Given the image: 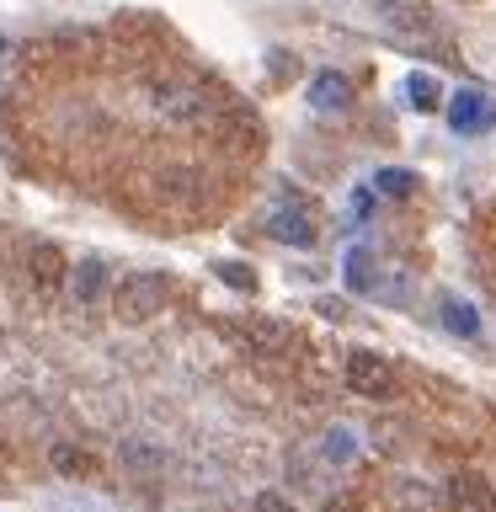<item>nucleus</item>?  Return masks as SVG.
<instances>
[{
	"instance_id": "obj_8",
	"label": "nucleus",
	"mask_w": 496,
	"mask_h": 512,
	"mask_svg": "<svg viewBox=\"0 0 496 512\" xmlns=\"http://www.w3.org/2000/svg\"><path fill=\"white\" fill-rule=\"evenodd\" d=\"M438 315H443V326L454 331V336H480V315H475V304H470V299L443 294V299H438Z\"/></svg>"
},
{
	"instance_id": "obj_11",
	"label": "nucleus",
	"mask_w": 496,
	"mask_h": 512,
	"mask_svg": "<svg viewBox=\"0 0 496 512\" xmlns=\"http://www.w3.org/2000/svg\"><path fill=\"white\" fill-rule=\"evenodd\" d=\"M406 102L416 107V112H438L443 107V86H438V75H427V70H416V75H406Z\"/></svg>"
},
{
	"instance_id": "obj_13",
	"label": "nucleus",
	"mask_w": 496,
	"mask_h": 512,
	"mask_svg": "<svg viewBox=\"0 0 496 512\" xmlns=\"http://www.w3.org/2000/svg\"><path fill=\"white\" fill-rule=\"evenodd\" d=\"M347 288H352V294H379V278L368 272V256L363 251L347 256Z\"/></svg>"
},
{
	"instance_id": "obj_15",
	"label": "nucleus",
	"mask_w": 496,
	"mask_h": 512,
	"mask_svg": "<svg viewBox=\"0 0 496 512\" xmlns=\"http://www.w3.org/2000/svg\"><path fill=\"white\" fill-rule=\"evenodd\" d=\"M411 182H416V176H411L406 166H384V171L374 176V192H384V198H406Z\"/></svg>"
},
{
	"instance_id": "obj_20",
	"label": "nucleus",
	"mask_w": 496,
	"mask_h": 512,
	"mask_svg": "<svg viewBox=\"0 0 496 512\" xmlns=\"http://www.w3.org/2000/svg\"><path fill=\"white\" fill-rule=\"evenodd\" d=\"M0 54H6V38H0Z\"/></svg>"
},
{
	"instance_id": "obj_19",
	"label": "nucleus",
	"mask_w": 496,
	"mask_h": 512,
	"mask_svg": "<svg viewBox=\"0 0 496 512\" xmlns=\"http://www.w3.org/2000/svg\"><path fill=\"white\" fill-rule=\"evenodd\" d=\"M251 507H256V512H294L278 491H256V502H251Z\"/></svg>"
},
{
	"instance_id": "obj_16",
	"label": "nucleus",
	"mask_w": 496,
	"mask_h": 512,
	"mask_svg": "<svg viewBox=\"0 0 496 512\" xmlns=\"http://www.w3.org/2000/svg\"><path fill=\"white\" fill-rule=\"evenodd\" d=\"M214 272H219V283L235 288V294H251V288H256V272L246 262H214Z\"/></svg>"
},
{
	"instance_id": "obj_12",
	"label": "nucleus",
	"mask_w": 496,
	"mask_h": 512,
	"mask_svg": "<svg viewBox=\"0 0 496 512\" xmlns=\"http://www.w3.org/2000/svg\"><path fill=\"white\" fill-rule=\"evenodd\" d=\"M102 288H107V267H102V262H80V267L70 272L75 304H96V299H102Z\"/></svg>"
},
{
	"instance_id": "obj_10",
	"label": "nucleus",
	"mask_w": 496,
	"mask_h": 512,
	"mask_svg": "<svg viewBox=\"0 0 496 512\" xmlns=\"http://www.w3.org/2000/svg\"><path fill=\"white\" fill-rule=\"evenodd\" d=\"M59 278H64V256L54 246H38V251H32V283H38V294L54 299L59 294Z\"/></svg>"
},
{
	"instance_id": "obj_9",
	"label": "nucleus",
	"mask_w": 496,
	"mask_h": 512,
	"mask_svg": "<svg viewBox=\"0 0 496 512\" xmlns=\"http://www.w3.org/2000/svg\"><path fill=\"white\" fill-rule=\"evenodd\" d=\"M208 107H214V102H208V91H198V86H192V91H166V96H160V112H166V118H176V123L203 118Z\"/></svg>"
},
{
	"instance_id": "obj_1",
	"label": "nucleus",
	"mask_w": 496,
	"mask_h": 512,
	"mask_svg": "<svg viewBox=\"0 0 496 512\" xmlns=\"http://www.w3.org/2000/svg\"><path fill=\"white\" fill-rule=\"evenodd\" d=\"M166 294H171V283L160 278V272H123V283L112 288V310H118V320H128V326H139V320H150L155 310H166Z\"/></svg>"
},
{
	"instance_id": "obj_7",
	"label": "nucleus",
	"mask_w": 496,
	"mask_h": 512,
	"mask_svg": "<svg viewBox=\"0 0 496 512\" xmlns=\"http://www.w3.org/2000/svg\"><path fill=\"white\" fill-rule=\"evenodd\" d=\"M246 342L256 347V352H283L288 342H294V331L283 326V320H267V315H251L246 320Z\"/></svg>"
},
{
	"instance_id": "obj_17",
	"label": "nucleus",
	"mask_w": 496,
	"mask_h": 512,
	"mask_svg": "<svg viewBox=\"0 0 496 512\" xmlns=\"http://www.w3.org/2000/svg\"><path fill=\"white\" fill-rule=\"evenodd\" d=\"M320 454H326L331 464H347V459H352V432H347V427H331L326 443H320Z\"/></svg>"
},
{
	"instance_id": "obj_2",
	"label": "nucleus",
	"mask_w": 496,
	"mask_h": 512,
	"mask_svg": "<svg viewBox=\"0 0 496 512\" xmlns=\"http://www.w3.org/2000/svg\"><path fill=\"white\" fill-rule=\"evenodd\" d=\"M448 128L454 134H486V128H496V96L486 86H459L448 96Z\"/></svg>"
},
{
	"instance_id": "obj_5",
	"label": "nucleus",
	"mask_w": 496,
	"mask_h": 512,
	"mask_svg": "<svg viewBox=\"0 0 496 512\" xmlns=\"http://www.w3.org/2000/svg\"><path fill=\"white\" fill-rule=\"evenodd\" d=\"M448 502H454V512H496V486L480 470H454L448 475Z\"/></svg>"
},
{
	"instance_id": "obj_3",
	"label": "nucleus",
	"mask_w": 496,
	"mask_h": 512,
	"mask_svg": "<svg viewBox=\"0 0 496 512\" xmlns=\"http://www.w3.org/2000/svg\"><path fill=\"white\" fill-rule=\"evenodd\" d=\"M347 390L352 395H368V400H379V395H390L395 390V368L390 358H379V352H347Z\"/></svg>"
},
{
	"instance_id": "obj_6",
	"label": "nucleus",
	"mask_w": 496,
	"mask_h": 512,
	"mask_svg": "<svg viewBox=\"0 0 496 512\" xmlns=\"http://www.w3.org/2000/svg\"><path fill=\"white\" fill-rule=\"evenodd\" d=\"M310 107L315 112H347L352 107V80L336 75V70H320L310 80Z\"/></svg>"
},
{
	"instance_id": "obj_14",
	"label": "nucleus",
	"mask_w": 496,
	"mask_h": 512,
	"mask_svg": "<svg viewBox=\"0 0 496 512\" xmlns=\"http://www.w3.org/2000/svg\"><path fill=\"white\" fill-rule=\"evenodd\" d=\"M48 459H54L59 475H86L91 470V454H86V448H70V443H54V454H48Z\"/></svg>"
},
{
	"instance_id": "obj_4",
	"label": "nucleus",
	"mask_w": 496,
	"mask_h": 512,
	"mask_svg": "<svg viewBox=\"0 0 496 512\" xmlns=\"http://www.w3.org/2000/svg\"><path fill=\"white\" fill-rule=\"evenodd\" d=\"M267 230H272V240H288V246H315V214H310V203H304V198H283L267 214Z\"/></svg>"
},
{
	"instance_id": "obj_18",
	"label": "nucleus",
	"mask_w": 496,
	"mask_h": 512,
	"mask_svg": "<svg viewBox=\"0 0 496 512\" xmlns=\"http://www.w3.org/2000/svg\"><path fill=\"white\" fill-rule=\"evenodd\" d=\"M118 459L123 464H139V470H160V454H155V448H144V443H123Z\"/></svg>"
}]
</instances>
